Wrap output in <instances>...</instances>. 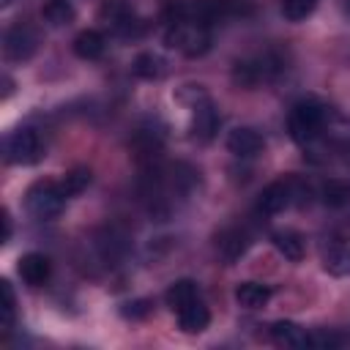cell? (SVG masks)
<instances>
[{
	"label": "cell",
	"mask_w": 350,
	"mask_h": 350,
	"mask_svg": "<svg viewBox=\"0 0 350 350\" xmlns=\"http://www.w3.org/2000/svg\"><path fill=\"white\" fill-rule=\"evenodd\" d=\"M290 137L304 148V150H314L323 137H325V126H328V109L314 101V98H304L293 107L290 112Z\"/></svg>",
	"instance_id": "obj_1"
},
{
	"label": "cell",
	"mask_w": 350,
	"mask_h": 350,
	"mask_svg": "<svg viewBox=\"0 0 350 350\" xmlns=\"http://www.w3.org/2000/svg\"><path fill=\"white\" fill-rule=\"evenodd\" d=\"M164 46L180 52L186 57H200L211 49V30H208V25H200L191 19L170 22L164 30Z\"/></svg>",
	"instance_id": "obj_2"
},
{
	"label": "cell",
	"mask_w": 350,
	"mask_h": 350,
	"mask_svg": "<svg viewBox=\"0 0 350 350\" xmlns=\"http://www.w3.org/2000/svg\"><path fill=\"white\" fill-rule=\"evenodd\" d=\"M66 194L60 189V180H36L27 191H25V208L33 219L38 221H49L55 216H60L63 205H66Z\"/></svg>",
	"instance_id": "obj_3"
},
{
	"label": "cell",
	"mask_w": 350,
	"mask_h": 350,
	"mask_svg": "<svg viewBox=\"0 0 350 350\" xmlns=\"http://www.w3.org/2000/svg\"><path fill=\"white\" fill-rule=\"evenodd\" d=\"M279 71H282V60L273 52H262V55L238 60L235 68H232V79L241 88H257V85L273 79Z\"/></svg>",
	"instance_id": "obj_4"
},
{
	"label": "cell",
	"mask_w": 350,
	"mask_h": 350,
	"mask_svg": "<svg viewBox=\"0 0 350 350\" xmlns=\"http://www.w3.org/2000/svg\"><path fill=\"white\" fill-rule=\"evenodd\" d=\"M3 150H5V161H8V164H22V167H27V164H38V161L44 159L41 137H38V131H33V129H27V126L11 131V134L5 137Z\"/></svg>",
	"instance_id": "obj_5"
},
{
	"label": "cell",
	"mask_w": 350,
	"mask_h": 350,
	"mask_svg": "<svg viewBox=\"0 0 350 350\" xmlns=\"http://www.w3.org/2000/svg\"><path fill=\"white\" fill-rule=\"evenodd\" d=\"M36 49H38V33L30 25L16 22V25H11L5 30V38H3V55H5V60L25 63V60H30L36 55Z\"/></svg>",
	"instance_id": "obj_6"
},
{
	"label": "cell",
	"mask_w": 350,
	"mask_h": 350,
	"mask_svg": "<svg viewBox=\"0 0 350 350\" xmlns=\"http://www.w3.org/2000/svg\"><path fill=\"white\" fill-rule=\"evenodd\" d=\"M301 194H304V186L298 180H293V178L290 180H273L262 189V194L257 200V211L265 216H276L290 202H295V197H301Z\"/></svg>",
	"instance_id": "obj_7"
},
{
	"label": "cell",
	"mask_w": 350,
	"mask_h": 350,
	"mask_svg": "<svg viewBox=\"0 0 350 350\" xmlns=\"http://www.w3.org/2000/svg\"><path fill=\"white\" fill-rule=\"evenodd\" d=\"M219 123H221V115L211 104V98L202 101V104H197L194 107V115H191V139L211 142L216 137V131H219Z\"/></svg>",
	"instance_id": "obj_8"
},
{
	"label": "cell",
	"mask_w": 350,
	"mask_h": 350,
	"mask_svg": "<svg viewBox=\"0 0 350 350\" xmlns=\"http://www.w3.org/2000/svg\"><path fill=\"white\" fill-rule=\"evenodd\" d=\"M16 271H19V276H22L25 284L41 287V284L49 279V273H52V262H49V257L41 254V252H27V254L19 257Z\"/></svg>",
	"instance_id": "obj_9"
},
{
	"label": "cell",
	"mask_w": 350,
	"mask_h": 350,
	"mask_svg": "<svg viewBox=\"0 0 350 350\" xmlns=\"http://www.w3.org/2000/svg\"><path fill=\"white\" fill-rule=\"evenodd\" d=\"M262 137L254 131V129H249V126H238V129H232L230 134H227V150L232 153V156H238V159H252V156H257L260 150H262Z\"/></svg>",
	"instance_id": "obj_10"
},
{
	"label": "cell",
	"mask_w": 350,
	"mask_h": 350,
	"mask_svg": "<svg viewBox=\"0 0 350 350\" xmlns=\"http://www.w3.org/2000/svg\"><path fill=\"white\" fill-rule=\"evenodd\" d=\"M271 339L282 347H293V350H304V347H312V334L306 328H301L298 323H290V320H276L271 325Z\"/></svg>",
	"instance_id": "obj_11"
},
{
	"label": "cell",
	"mask_w": 350,
	"mask_h": 350,
	"mask_svg": "<svg viewBox=\"0 0 350 350\" xmlns=\"http://www.w3.org/2000/svg\"><path fill=\"white\" fill-rule=\"evenodd\" d=\"M249 243H252V238H249V232L241 230V227H227V230H221V232L216 235V249H219V254H221L227 262H235L238 257H243L246 249H249Z\"/></svg>",
	"instance_id": "obj_12"
},
{
	"label": "cell",
	"mask_w": 350,
	"mask_h": 350,
	"mask_svg": "<svg viewBox=\"0 0 350 350\" xmlns=\"http://www.w3.org/2000/svg\"><path fill=\"white\" fill-rule=\"evenodd\" d=\"M175 317H178L180 331H186V334H200V331H205V328H208V323H211V312H208V306H205L200 298H197V301H191L189 306L178 309V312H175Z\"/></svg>",
	"instance_id": "obj_13"
},
{
	"label": "cell",
	"mask_w": 350,
	"mask_h": 350,
	"mask_svg": "<svg viewBox=\"0 0 350 350\" xmlns=\"http://www.w3.org/2000/svg\"><path fill=\"white\" fill-rule=\"evenodd\" d=\"M271 241H273L276 252H279L284 260H290V262L304 260V238H301L298 230H290V227L276 230V232L271 235Z\"/></svg>",
	"instance_id": "obj_14"
},
{
	"label": "cell",
	"mask_w": 350,
	"mask_h": 350,
	"mask_svg": "<svg viewBox=\"0 0 350 350\" xmlns=\"http://www.w3.org/2000/svg\"><path fill=\"white\" fill-rule=\"evenodd\" d=\"M235 301L243 309H262L271 301V287L260 282H241L235 287Z\"/></svg>",
	"instance_id": "obj_15"
},
{
	"label": "cell",
	"mask_w": 350,
	"mask_h": 350,
	"mask_svg": "<svg viewBox=\"0 0 350 350\" xmlns=\"http://www.w3.org/2000/svg\"><path fill=\"white\" fill-rule=\"evenodd\" d=\"M107 49V38L98 30H82L74 38V55L82 60H98Z\"/></svg>",
	"instance_id": "obj_16"
},
{
	"label": "cell",
	"mask_w": 350,
	"mask_h": 350,
	"mask_svg": "<svg viewBox=\"0 0 350 350\" xmlns=\"http://www.w3.org/2000/svg\"><path fill=\"white\" fill-rule=\"evenodd\" d=\"M197 298H200V290H197V282H191V279H178V282H172L170 290L164 293V301H167V306H170L172 312L189 306V304L197 301Z\"/></svg>",
	"instance_id": "obj_17"
},
{
	"label": "cell",
	"mask_w": 350,
	"mask_h": 350,
	"mask_svg": "<svg viewBox=\"0 0 350 350\" xmlns=\"http://www.w3.org/2000/svg\"><path fill=\"white\" fill-rule=\"evenodd\" d=\"M320 200L328 208H345L350 205V180L345 178H331L320 186Z\"/></svg>",
	"instance_id": "obj_18"
},
{
	"label": "cell",
	"mask_w": 350,
	"mask_h": 350,
	"mask_svg": "<svg viewBox=\"0 0 350 350\" xmlns=\"http://www.w3.org/2000/svg\"><path fill=\"white\" fill-rule=\"evenodd\" d=\"M323 268L334 276H350V243H334L323 254Z\"/></svg>",
	"instance_id": "obj_19"
},
{
	"label": "cell",
	"mask_w": 350,
	"mask_h": 350,
	"mask_svg": "<svg viewBox=\"0 0 350 350\" xmlns=\"http://www.w3.org/2000/svg\"><path fill=\"white\" fill-rule=\"evenodd\" d=\"M131 71H134L139 79H159V77H164L167 63H164V57L156 55V52H142V55L134 57Z\"/></svg>",
	"instance_id": "obj_20"
},
{
	"label": "cell",
	"mask_w": 350,
	"mask_h": 350,
	"mask_svg": "<svg viewBox=\"0 0 350 350\" xmlns=\"http://www.w3.org/2000/svg\"><path fill=\"white\" fill-rule=\"evenodd\" d=\"M41 16L46 19V25L52 27H63V25H71L77 11L71 5V0H49L44 8H41Z\"/></svg>",
	"instance_id": "obj_21"
},
{
	"label": "cell",
	"mask_w": 350,
	"mask_h": 350,
	"mask_svg": "<svg viewBox=\"0 0 350 350\" xmlns=\"http://www.w3.org/2000/svg\"><path fill=\"white\" fill-rule=\"evenodd\" d=\"M0 295H3V301H0V331L8 334L16 323V295H14V287H11L8 279L0 282Z\"/></svg>",
	"instance_id": "obj_22"
},
{
	"label": "cell",
	"mask_w": 350,
	"mask_h": 350,
	"mask_svg": "<svg viewBox=\"0 0 350 350\" xmlns=\"http://www.w3.org/2000/svg\"><path fill=\"white\" fill-rule=\"evenodd\" d=\"M90 170L88 167H74V170H68L66 172V178L60 180V189H63V194L66 197H74V194H79V191H85L88 186H90Z\"/></svg>",
	"instance_id": "obj_23"
},
{
	"label": "cell",
	"mask_w": 350,
	"mask_h": 350,
	"mask_svg": "<svg viewBox=\"0 0 350 350\" xmlns=\"http://www.w3.org/2000/svg\"><path fill=\"white\" fill-rule=\"evenodd\" d=\"M314 5H317V0H282V14L290 22H301L314 11Z\"/></svg>",
	"instance_id": "obj_24"
},
{
	"label": "cell",
	"mask_w": 350,
	"mask_h": 350,
	"mask_svg": "<svg viewBox=\"0 0 350 350\" xmlns=\"http://www.w3.org/2000/svg\"><path fill=\"white\" fill-rule=\"evenodd\" d=\"M175 98L180 101V104H186V107H197V104H202V101H208V93H205V88L202 85H194V82H189V85H180L178 90H175Z\"/></svg>",
	"instance_id": "obj_25"
},
{
	"label": "cell",
	"mask_w": 350,
	"mask_h": 350,
	"mask_svg": "<svg viewBox=\"0 0 350 350\" xmlns=\"http://www.w3.org/2000/svg\"><path fill=\"white\" fill-rule=\"evenodd\" d=\"M120 312H123L126 317L137 320V317H145V314L150 312V304H148V301H129V304H123Z\"/></svg>",
	"instance_id": "obj_26"
},
{
	"label": "cell",
	"mask_w": 350,
	"mask_h": 350,
	"mask_svg": "<svg viewBox=\"0 0 350 350\" xmlns=\"http://www.w3.org/2000/svg\"><path fill=\"white\" fill-rule=\"evenodd\" d=\"M3 243H8V238H11V216H8V211L3 208Z\"/></svg>",
	"instance_id": "obj_27"
},
{
	"label": "cell",
	"mask_w": 350,
	"mask_h": 350,
	"mask_svg": "<svg viewBox=\"0 0 350 350\" xmlns=\"http://www.w3.org/2000/svg\"><path fill=\"white\" fill-rule=\"evenodd\" d=\"M0 3H3V5H11V0H0Z\"/></svg>",
	"instance_id": "obj_28"
},
{
	"label": "cell",
	"mask_w": 350,
	"mask_h": 350,
	"mask_svg": "<svg viewBox=\"0 0 350 350\" xmlns=\"http://www.w3.org/2000/svg\"><path fill=\"white\" fill-rule=\"evenodd\" d=\"M347 11H350V0H347Z\"/></svg>",
	"instance_id": "obj_29"
}]
</instances>
